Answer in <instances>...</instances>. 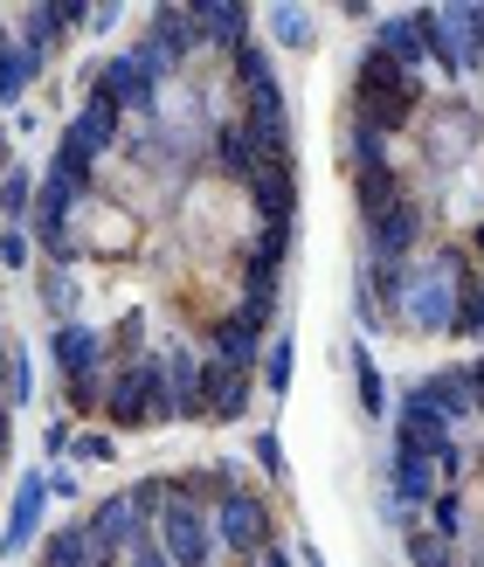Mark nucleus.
<instances>
[{"mask_svg":"<svg viewBox=\"0 0 484 567\" xmlns=\"http://www.w3.org/2000/svg\"><path fill=\"white\" fill-rule=\"evenodd\" d=\"M402 554H409V567H471V547H457V540H436L430 526H409L402 533Z\"/></svg>","mask_w":484,"mask_h":567,"instance_id":"obj_28","label":"nucleus"},{"mask_svg":"<svg viewBox=\"0 0 484 567\" xmlns=\"http://www.w3.org/2000/svg\"><path fill=\"white\" fill-rule=\"evenodd\" d=\"M422 97H430V76H409L402 63H388L381 49H360L353 55L347 104H422Z\"/></svg>","mask_w":484,"mask_h":567,"instance_id":"obj_11","label":"nucleus"},{"mask_svg":"<svg viewBox=\"0 0 484 567\" xmlns=\"http://www.w3.org/2000/svg\"><path fill=\"white\" fill-rule=\"evenodd\" d=\"M181 229H187V243L202 249V257H243L256 221H249L243 187H222L215 174H194L187 194H181Z\"/></svg>","mask_w":484,"mask_h":567,"instance_id":"obj_2","label":"nucleus"},{"mask_svg":"<svg viewBox=\"0 0 484 567\" xmlns=\"http://www.w3.org/2000/svg\"><path fill=\"white\" fill-rule=\"evenodd\" d=\"M97 422H104L111 436L166 430V409H159V353L111 360V374H104V415Z\"/></svg>","mask_w":484,"mask_h":567,"instance_id":"obj_3","label":"nucleus"},{"mask_svg":"<svg viewBox=\"0 0 484 567\" xmlns=\"http://www.w3.org/2000/svg\"><path fill=\"white\" fill-rule=\"evenodd\" d=\"M450 339H484V270L471 264V284L457 291V319H450Z\"/></svg>","mask_w":484,"mask_h":567,"instance_id":"obj_33","label":"nucleus"},{"mask_svg":"<svg viewBox=\"0 0 484 567\" xmlns=\"http://www.w3.org/2000/svg\"><path fill=\"white\" fill-rule=\"evenodd\" d=\"M0 485H8V443H0Z\"/></svg>","mask_w":484,"mask_h":567,"instance_id":"obj_45","label":"nucleus"},{"mask_svg":"<svg viewBox=\"0 0 484 567\" xmlns=\"http://www.w3.org/2000/svg\"><path fill=\"white\" fill-rule=\"evenodd\" d=\"M443 492V477L430 457H409V450H388V498H381V513L394 533H409L422 513H430V498Z\"/></svg>","mask_w":484,"mask_h":567,"instance_id":"obj_9","label":"nucleus"},{"mask_svg":"<svg viewBox=\"0 0 484 567\" xmlns=\"http://www.w3.org/2000/svg\"><path fill=\"white\" fill-rule=\"evenodd\" d=\"M422 394L443 409V422L450 430H477V360H450V367H436V374H422Z\"/></svg>","mask_w":484,"mask_h":567,"instance_id":"obj_16","label":"nucleus"},{"mask_svg":"<svg viewBox=\"0 0 484 567\" xmlns=\"http://www.w3.org/2000/svg\"><path fill=\"white\" fill-rule=\"evenodd\" d=\"M208 519H215V547H222L229 567H243L264 547H277V513H270V498L256 492V485H236L229 498H215Z\"/></svg>","mask_w":484,"mask_h":567,"instance_id":"obj_4","label":"nucleus"},{"mask_svg":"<svg viewBox=\"0 0 484 567\" xmlns=\"http://www.w3.org/2000/svg\"><path fill=\"white\" fill-rule=\"evenodd\" d=\"M249 457H256V471H264L270 485H284V436L277 430H256L249 436Z\"/></svg>","mask_w":484,"mask_h":567,"instance_id":"obj_35","label":"nucleus"},{"mask_svg":"<svg viewBox=\"0 0 484 567\" xmlns=\"http://www.w3.org/2000/svg\"><path fill=\"white\" fill-rule=\"evenodd\" d=\"M181 8L194 21V35H202V55H215V63L249 42V8L243 0H181Z\"/></svg>","mask_w":484,"mask_h":567,"instance_id":"obj_17","label":"nucleus"},{"mask_svg":"<svg viewBox=\"0 0 484 567\" xmlns=\"http://www.w3.org/2000/svg\"><path fill=\"white\" fill-rule=\"evenodd\" d=\"M291 367H298L291 339H284V332H270L264 360H256V388H264V394H291Z\"/></svg>","mask_w":484,"mask_h":567,"instance_id":"obj_30","label":"nucleus"},{"mask_svg":"<svg viewBox=\"0 0 484 567\" xmlns=\"http://www.w3.org/2000/svg\"><path fill=\"white\" fill-rule=\"evenodd\" d=\"M298 567H326V560H319V547H311V540H298Z\"/></svg>","mask_w":484,"mask_h":567,"instance_id":"obj_43","label":"nucleus"},{"mask_svg":"<svg viewBox=\"0 0 484 567\" xmlns=\"http://www.w3.org/2000/svg\"><path fill=\"white\" fill-rule=\"evenodd\" d=\"M353 394H360V409L374 415V422H388L394 415V394H388V374L374 367V353H367V339H353Z\"/></svg>","mask_w":484,"mask_h":567,"instance_id":"obj_26","label":"nucleus"},{"mask_svg":"<svg viewBox=\"0 0 484 567\" xmlns=\"http://www.w3.org/2000/svg\"><path fill=\"white\" fill-rule=\"evenodd\" d=\"M119 567H174V560H166V547H159V540H138Z\"/></svg>","mask_w":484,"mask_h":567,"instance_id":"obj_41","label":"nucleus"},{"mask_svg":"<svg viewBox=\"0 0 484 567\" xmlns=\"http://www.w3.org/2000/svg\"><path fill=\"white\" fill-rule=\"evenodd\" d=\"M471 284V257L464 249H436V257H415L409 270V298L394 311V326L409 339H450V319H457V291Z\"/></svg>","mask_w":484,"mask_h":567,"instance_id":"obj_1","label":"nucleus"},{"mask_svg":"<svg viewBox=\"0 0 484 567\" xmlns=\"http://www.w3.org/2000/svg\"><path fill=\"white\" fill-rule=\"evenodd\" d=\"M347 187H353V215H360V221H374L381 208L402 202V194H415L409 174H402V159H394V166H367V174H353Z\"/></svg>","mask_w":484,"mask_h":567,"instance_id":"obj_22","label":"nucleus"},{"mask_svg":"<svg viewBox=\"0 0 484 567\" xmlns=\"http://www.w3.org/2000/svg\"><path fill=\"white\" fill-rule=\"evenodd\" d=\"M0 402H8V409H28V402H35V367H28L21 347H8V360H0Z\"/></svg>","mask_w":484,"mask_h":567,"instance_id":"obj_34","label":"nucleus"},{"mask_svg":"<svg viewBox=\"0 0 484 567\" xmlns=\"http://www.w3.org/2000/svg\"><path fill=\"white\" fill-rule=\"evenodd\" d=\"M464 257H471V264H477V270H484V215H477V221H471V236H464Z\"/></svg>","mask_w":484,"mask_h":567,"instance_id":"obj_42","label":"nucleus"},{"mask_svg":"<svg viewBox=\"0 0 484 567\" xmlns=\"http://www.w3.org/2000/svg\"><path fill=\"white\" fill-rule=\"evenodd\" d=\"M70 457H76V464H111V457H119V443H111V430H83V436L70 443Z\"/></svg>","mask_w":484,"mask_h":567,"instance_id":"obj_37","label":"nucleus"},{"mask_svg":"<svg viewBox=\"0 0 484 567\" xmlns=\"http://www.w3.org/2000/svg\"><path fill=\"white\" fill-rule=\"evenodd\" d=\"M153 540L166 547V560H174V567H222L215 519H208V505H194V498H166Z\"/></svg>","mask_w":484,"mask_h":567,"instance_id":"obj_8","label":"nucleus"},{"mask_svg":"<svg viewBox=\"0 0 484 567\" xmlns=\"http://www.w3.org/2000/svg\"><path fill=\"white\" fill-rule=\"evenodd\" d=\"M477 422H484V353H477Z\"/></svg>","mask_w":484,"mask_h":567,"instance_id":"obj_44","label":"nucleus"},{"mask_svg":"<svg viewBox=\"0 0 484 567\" xmlns=\"http://www.w3.org/2000/svg\"><path fill=\"white\" fill-rule=\"evenodd\" d=\"M422 526H430L436 540H457V547L477 540V513H471V498H464V492H436V498H430V513H422Z\"/></svg>","mask_w":484,"mask_h":567,"instance_id":"obj_25","label":"nucleus"},{"mask_svg":"<svg viewBox=\"0 0 484 567\" xmlns=\"http://www.w3.org/2000/svg\"><path fill=\"white\" fill-rule=\"evenodd\" d=\"M353 326H360V332H388V319H381V305L367 298V284H360V277H353Z\"/></svg>","mask_w":484,"mask_h":567,"instance_id":"obj_38","label":"nucleus"},{"mask_svg":"<svg viewBox=\"0 0 484 567\" xmlns=\"http://www.w3.org/2000/svg\"><path fill=\"white\" fill-rule=\"evenodd\" d=\"M249 402H256V374H249V367H222V360H208V422H215V430L243 422Z\"/></svg>","mask_w":484,"mask_h":567,"instance_id":"obj_21","label":"nucleus"},{"mask_svg":"<svg viewBox=\"0 0 484 567\" xmlns=\"http://www.w3.org/2000/svg\"><path fill=\"white\" fill-rule=\"evenodd\" d=\"M264 21H270V42H277V49H311V42H319V21H311L305 8H291V0H284V8H270Z\"/></svg>","mask_w":484,"mask_h":567,"instance_id":"obj_31","label":"nucleus"},{"mask_svg":"<svg viewBox=\"0 0 484 567\" xmlns=\"http://www.w3.org/2000/svg\"><path fill=\"white\" fill-rule=\"evenodd\" d=\"M422 243H430V202L422 194H402L374 221H360V249H367L360 264H415Z\"/></svg>","mask_w":484,"mask_h":567,"instance_id":"obj_7","label":"nucleus"},{"mask_svg":"<svg viewBox=\"0 0 484 567\" xmlns=\"http://www.w3.org/2000/svg\"><path fill=\"white\" fill-rule=\"evenodd\" d=\"M42 70H49V55H42V49L8 42V49H0V104H21V97L42 83Z\"/></svg>","mask_w":484,"mask_h":567,"instance_id":"obj_23","label":"nucleus"},{"mask_svg":"<svg viewBox=\"0 0 484 567\" xmlns=\"http://www.w3.org/2000/svg\"><path fill=\"white\" fill-rule=\"evenodd\" d=\"M8 42H14V35H8V21H0V49H8Z\"/></svg>","mask_w":484,"mask_h":567,"instance_id":"obj_47","label":"nucleus"},{"mask_svg":"<svg viewBox=\"0 0 484 567\" xmlns=\"http://www.w3.org/2000/svg\"><path fill=\"white\" fill-rule=\"evenodd\" d=\"M8 166H14V153H0V174H8Z\"/></svg>","mask_w":484,"mask_h":567,"instance_id":"obj_48","label":"nucleus"},{"mask_svg":"<svg viewBox=\"0 0 484 567\" xmlns=\"http://www.w3.org/2000/svg\"><path fill=\"white\" fill-rule=\"evenodd\" d=\"M0 221H8V229H28V221H35V174H28L21 159L0 174Z\"/></svg>","mask_w":484,"mask_h":567,"instance_id":"obj_29","label":"nucleus"},{"mask_svg":"<svg viewBox=\"0 0 484 567\" xmlns=\"http://www.w3.org/2000/svg\"><path fill=\"white\" fill-rule=\"evenodd\" d=\"M415 138H422V153H430V166H457L477 138V111L464 97H430L422 118H415Z\"/></svg>","mask_w":484,"mask_h":567,"instance_id":"obj_13","label":"nucleus"},{"mask_svg":"<svg viewBox=\"0 0 484 567\" xmlns=\"http://www.w3.org/2000/svg\"><path fill=\"white\" fill-rule=\"evenodd\" d=\"M83 97H97V104H111L125 125H138V118H153V104H159V76L138 63L132 49H119V55H104V63H91V76H83Z\"/></svg>","mask_w":484,"mask_h":567,"instance_id":"obj_6","label":"nucleus"},{"mask_svg":"<svg viewBox=\"0 0 484 567\" xmlns=\"http://www.w3.org/2000/svg\"><path fill=\"white\" fill-rule=\"evenodd\" d=\"M35 567H91V533H83V519L49 526L42 547H35Z\"/></svg>","mask_w":484,"mask_h":567,"instance_id":"obj_27","label":"nucleus"},{"mask_svg":"<svg viewBox=\"0 0 484 567\" xmlns=\"http://www.w3.org/2000/svg\"><path fill=\"white\" fill-rule=\"evenodd\" d=\"M35 284H42V305H49V319H55V326H70V319H76V305H83L76 277H70V270H55V264H42V277H35Z\"/></svg>","mask_w":484,"mask_h":567,"instance_id":"obj_32","label":"nucleus"},{"mask_svg":"<svg viewBox=\"0 0 484 567\" xmlns=\"http://www.w3.org/2000/svg\"><path fill=\"white\" fill-rule=\"evenodd\" d=\"M0 270H35V236L28 229H0Z\"/></svg>","mask_w":484,"mask_h":567,"instance_id":"obj_36","label":"nucleus"},{"mask_svg":"<svg viewBox=\"0 0 484 567\" xmlns=\"http://www.w3.org/2000/svg\"><path fill=\"white\" fill-rule=\"evenodd\" d=\"M243 202H249V221H298L305 208V181H298V159H277L264 166L249 187H243Z\"/></svg>","mask_w":484,"mask_h":567,"instance_id":"obj_15","label":"nucleus"},{"mask_svg":"<svg viewBox=\"0 0 484 567\" xmlns=\"http://www.w3.org/2000/svg\"><path fill=\"white\" fill-rule=\"evenodd\" d=\"M63 138H70V146H83V153H91V159L104 166V159H119V146H125V118H119V111H111V104L83 97V104L70 111Z\"/></svg>","mask_w":484,"mask_h":567,"instance_id":"obj_19","label":"nucleus"},{"mask_svg":"<svg viewBox=\"0 0 484 567\" xmlns=\"http://www.w3.org/2000/svg\"><path fill=\"white\" fill-rule=\"evenodd\" d=\"M394 450H409V457H443V450L450 443H457V430H450V422H443V409L430 402V394H422V381H409L402 394H394Z\"/></svg>","mask_w":484,"mask_h":567,"instance_id":"obj_10","label":"nucleus"},{"mask_svg":"<svg viewBox=\"0 0 484 567\" xmlns=\"http://www.w3.org/2000/svg\"><path fill=\"white\" fill-rule=\"evenodd\" d=\"M70 443H76V430H70V415H55V422H49V436H42V450H49L55 464H63V457H70Z\"/></svg>","mask_w":484,"mask_h":567,"instance_id":"obj_39","label":"nucleus"},{"mask_svg":"<svg viewBox=\"0 0 484 567\" xmlns=\"http://www.w3.org/2000/svg\"><path fill=\"white\" fill-rule=\"evenodd\" d=\"M298 257V221H256L249 229V243H243V257H236V270H249V277H284V264Z\"/></svg>","mask_w":484,"mask_h":567,"instance_id":"obj_20","label":"nucleus"},{"mask_svg":"<svg viewBox=\"0 0 484 567\" xmlns=\"http://www.w3.org/2000/svg\"><path fill=\"white\" fill-rule=\"evenodd\" d=\"M367 166H394V138H381V132H367V125H353L347 118V132H339V174H367Z\"/></svg>","mask_w":484,"mask_h":567,"instance_id":"obj_24","label":"nucleus"},{"mask_svg":"<svg viewBox=\"0 0 484 567\" xmlns=\"http://www.w3.org/2000/svg\"><path fill=\"white\" fill-rule=\"evenodd\" d=\"M0 153H14V138H8V125H0Z\"/></svg>","mask_w":484,"mask_h":567,"instance_id":"obj_46","label":"nucleus"},{"mask_svg":"<svg viewBox=\"0 0 484 567\" xmlns=\"http://www.w3.org/2000/svg\"><path fill=\"white\" fill-rule=\"evenodd\" d=\"M159 409L166 422H208V353L202 339H166L159 347Z\"/></svg>","mask_w":484,"mask_h":567,"instance_id":"obj_5","label":"nucleus"},{"mask_svg":"<svg viewBox=\"0 0 484 567\" xmlns=\"http://www.w3.org/2000/svg\"><path fill=\"white\" fill-rule=\"evenodd\" d=\"M42 477H49V498H83V485H76V471H70V464H49Z\"/></svg>","mask_w":484,"mask_h":567,"instance_id":"obj_40","label":"nucleus"},{"mask_svg":"<svg viewBox=\"0 0 484 567\" xmlns=\"http://www.w3.org/2000/svg\"><path fill=\"white\" fill-rule=\"evenodd\" d=\"M49 360H55V381H104L111 374V332L91 319H70L49 332Z\"/></svg>","mask_w":484,"mask_h":567,"instance_id":"obj_12","label":"nucleus"},{"mask_svg":"<svg viewBox=\"0 0 484 567\" xmlns=\"http://www.w3.org/2000/svg\"><path fill=\"white\" fill-rule=\"evenodd\" d=\"M367 49H381L388 63H402L409 76H430V35H422V8H409V14H381L374 35H367Z\"/></svg>","mask_w":484,"mask_h":567,"instance_id":"obj_18","label":"nucleus"},{"mask_svg":"<svg viewBox=\"0 0 484 567\" xmlns=\"http://www.w3.org/2000/svg\"><path fill=\"white\" fill-rule=\"evenodd\" d=\"M42 513H49V477L42 471H21V492L8 498V519H0V554L21 560L28 547H42Z\"/></svg>","mask_w":484,"mask_h":567,"instance_id":"obj_14","label":"nucleus"}]
</instances>
